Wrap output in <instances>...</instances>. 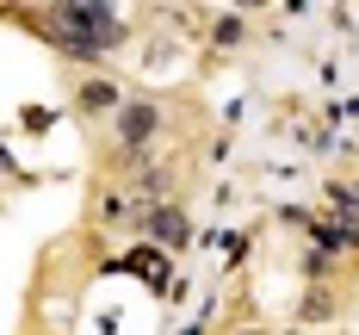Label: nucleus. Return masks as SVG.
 I'll list each match as a JSON object with an SVG mask.
<instances>
[{"label": "nucleus", "mask_w": 359, "mask_h": 335, "mask_svg": "<svg viewBox=\"0 0 359 335\" xmlns=\"http://www.w3.org/2000/svg\"><path fill=\"white\" fill-rule=\"evenodd\" d=\"M50 37L69 56H100L111 44H124V19L100 0H62V6H50Z\"/></svg>", "instance_id": "1"}, {"label": "nucleus", "mask_w": 359, "mask_h": 335, "mask_svg": "<svg viewBox=\"0 0 359 335\" xmlns=\"http://www.w3.org/2000/svg\"><path fill=\"white\" fill-rule=\"evenodd\" d=\"M155 131H161V112L149 106V100H130V106L118 112V143H124V149H137V143H149V137H155Z\"/></svg>", "instance_id": "2"}, {"label": "nucleus", "mask_w": 359, "mask_h": 335, "mask_svg": "<svg viewBox=\"0 0 359 335\" xmlns=\"http://www.w3.org/2000/svg\"><path fill=\"white\" fill-rule=\"evenodd\" d=\"M143 218H149V236H155L161 249H180V242L192 236V223H186V211H180V205H149Z\"/></svg>", "instance_id": "3"}, {"label": "nucleus", "mask_w": 359, "mask_h": 335, "mask_svg": "<svg viewBox=\"0 0 359 335\" xmlns=\"http://www.w3.org/2000/svg\"><path fill=\"white\" fill-rule=\"evenodd\" d=\"M106 106H118V87L111 81H87L81 87V112H106Z\"/></svg>", "instance_id": "4"}, {"label": "nucleus", "mask_w": 359, "mask_h": 335, "mask_svg": "<svg viewBox=\"0 0 359 335\" xmlns=\"http://www.w3.org/2000/svg\"><path fill=\"white\" fill-rule=\"evenodd\" d=\"M130 267L143 273L149 286H168V255H155V249H143V255H130Z\"/></svg>", "instance_id": "5"}, {"label": "nucleus", "mask_w": 359, "mask_h": 335, "mask_svg": "<svg viewBox=\"0 0 359 335\" xmlns=\"http://www.w3.org/2000/svg\"><path fill=\"white\" fill-rule=\"evenodd\" d=\"M236 37H242V19H236V13H223V19H217V44H236Z\"/></svg>", "instance_id": "6"}]
</instances>
